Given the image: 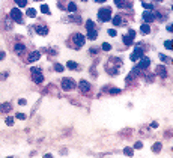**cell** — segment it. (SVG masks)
<instances>
[{
    "label": "cell",
    "mask_w": 173,
    "mask_h": 158,
    "mask_svg": "<svg viewBox=\"0 0 173 158\" xmlns=\"http://www.w3.org/2000/svg\"><path fill=\"white\" fill-rule=\"evenodd\" d=\"M98 18L101 21H110L111 20V8H101L98 11Z\"/></svg>",
    "instance_id": "1"
},
{
    "label": "cell",
    "mask_w": 173,
    "mask_h": 158,
    "mask_svg": "<svg viewBox=\"0 0 173 158\" xmlns=\"http://www.w3.org/2000/svg\"><path fill=\"white\" fill-rule=\"evenodd\" d=\"M9 17L12 18V21H15V23H18V24H23V23H24L23 14H21V11H20L18 8H14V9H11Z\"/></svg>",
    "instance_id": "2"
},
{
    "label": "cell",
    "mask_w": 173,
    "mask_h": 158,
    "mask_svg": "<svg viewBox=\"0 0 173 158\" xmlns=\"http://www.w3.org/2000/svg\"><path fill=\"white\" fill-rule=\"evenodd\" d=\"M30 72H32V78H33L35 83H42V81H44V75H42L41 68L33 66L32 69H30Z\"/></svg>",
    "instance_id": "3"
},
{
    "label": "cell",
    "mask_w": 173,
    "mask_h": 158,
    "mask_svg": "<svg viewBox=\"0 0 173 158\" xmlns=\"http://www.w3.org/2000/svg\"><path fill=\"white\" fill-rule=\"evenodd\" d=\"M72 41H74L75 48H80V47H83L84 44H86V36L81 35V33H74L72 35Z\"/></svg>",
    "instance_id": "4"
},
{
    "label": "cell",
    "mask_w": 173,
    "mask_h": 158,
    "mask_svg": "<svg viewBox=\"0 0 173 158\" xmlns=\"http://www.w3.org/2000/svg\"><path fill=\"white\" fill-rule=\"evenodd\" d=\"M62 89L63 91H66V92H69V91H72V89H75V81L72 78H63L62 80Z\"/></svg>",
    "instance_id": "5"
},
{
    "label": "cell",
    "mask_w": 173,
    "mask_h": 158,
    "mask_svg": "<svg viewBox=\"0 0 173 158\" xmlns=\"http://www.w3.org/2000/svg\"><path fill=\"white\" fill-rule=\"evenodd\" d=\"M140 57H143V48H142L140 45H137V47H136V50H134V53L131 54V60L132 62H137Z\"/></svg>",
    "instance_id": "6"
},
{
    "label": "cell",
    "mask_w": 173,
    "mask_h": 158,
    "mask_svg": "<svg viewBox=\"0 0 173 158\" xmlns=\"http://www.w3.org/2000/svg\"><path fill=\"white\" fill-rule=\"evenodd\" d=\"M33 29H35V32L38 33V35H41V36H47V35H48V27H47V26L38 24V26H35Z\"/></svg>",
    "instance_id": "7"
},
{
    "label": "cell",
    "mask_w": 173,
    "mask_h": 158,
    "mask_svg": "<svg viewBox=\"0 0 173 158\" xmlns=\"http://www.w3.org/2000/svg\"><path fill=\"white\" fill-rule=\"evenodd\" d=\"M138 65H137V68H140V69H146V68H149V65H150V59L149 57H140L138 59Z\"/></svg>",
    "instance_id": "8"
},
{
    "label": "cell",
    "mask_w": 173,
    "mask_h": 158,
    "mask_svg": "<svg viewBox=\"0 0 173 158\" xmlns=\"http://www.w3.org/2000/svg\"><path fill=\"white\" fill-rule=\"evenodd\" d=\"M155 74H158L163 78H166V77H167V69H166L164 65H158V66L155 68Z\"/></svg>",
    "instance_id": "9"
},
{
    "label": "cell",
    "mask_w": 173,
    "mask_h": 158,
    "mask_svg": "<svg viewBox=\"0 0 173 158\" xmlns=\"http://www.w3.org/2000/svg\"><path fill=\"white\" fill-rule=\"evenodd\" d=\"M114 5L118 8H131L132 3L130 0H114Z\"/></svg>",
    "instance_id": "10"
},
{
    "label": "cell",
    "mask_w": 173,
    "mask_h": 158,
    "mask_svg": "<svg viewBox=\"0 0 173 158\" xmlns=\"http://www.w3.org/2000/svg\"><path fill=\"white\" fill-rule=\"evenodd\" d=\"M143 20L146 23H152V21H155V15L150 12V11H144L143 12Z\"/></svg>",
    "instance_id": "11"
},
{
    "label": "cell",
    "mask_w": 173,
    "mask_h": 158,
    "mask_svg": "<svg viewBox=\"0 0 173 158\" xmlns=\"http://www.w3.org/2000/svg\"><path fill=\"white\" fill-rule=\"evenodd\" d=\"M78 87H80V91H81V92H84V93H86V92H89L90 84L86 81V80H81V81L78 83Z\"/></svg>",
    "instance_id": "12"
},
{
    "label": "cell",
    "mask_w": 173,
    "mask_h": 158,
    "mask_svg": "<svg viewBox=\"0 0 173 158\" xmlns=\"http://www.w3.org/2000/svg\"><path fill=\"white\" fill-rule=\"evenodd\" d=\"M11 110H12V104L11 103L0 104V113H9Z\"/></svg>",
    "instance_id": "13"
},
{
    "label": "cell",
    "mask_w": 173,
    "mask_h": 158,
    "mask_svg": "<svg viewBox=\"0 0 173 158\" xmlns=\"http://www.w3.org/2000/svg\"><path fill=\"white\" fill-rule=\"evenodd\" d=\"M3 29H5V30L12 29V18L11 17H6V18L3 20Z\"/></svg>",
    "instance_id": "14"
},
{
    "label": "cell",
    "mask_w": 173,
    "mask_h": 158,
    "mask_svg": "<svg viewBox=\"0 0 173 158\" xmlns=\"http://www.w3.org/2000/svg\"><path fill=\"white\" fill-rule=\"evenodd\" d=\"M39 57H41V53H39V51H33V53H30L29 54V62L39 60Z\"/></svg>",
    "instance_id": "15"
},
{
    "label": "cell",
    "mask_w": 173,
    "mask_h": 158,
    "mask_svg": "<svg viewBox=\"0 0 173 158\" xmlns=\"http://www.w3.org/2000/svg\"><path fill=\"white\" fill-rule=\"evenodd\" d=\"M96 38H98V32H96L95 29L87 30V39H89V41H95Z\"/></svg>",
    "instance_id": "16"
},
{
    "label": "cell",
    "mask_w": 173,
    "mask_h": 158,
    "mask_svg": "<svg viewBox=\"0 0 173 158\" xmlns=\"http://www.w3.org/2000/svg\"><path fill=\"white\" fill-rule=\"evenodd\" d=\"M26 50V47H24V44H17L15 47H14V51L17 53V54H23V51Z\"/></svg>",
    "instance_id": "17"
},
{
    "label": "cell",
    "mask_w": 173,
    "mask_h": 158,
    "mask_svg": "<svg viewBox=\"0 0 173 158\" xmlns=\"http://www.w3.org/2000/svg\"><path fill=\"white\" fill-rule=\"evenodd\" d=\"M36 14H38V12H36L35 8H29V9L26 11V15H27V17H30V18H35Z\"/></svg>",
    "instance_id": "18"
},
{
    "label": "cell",
    "mask_w": 173,
    "mask_h": 158,
    "mask_svg": "<svg viewBox=\"0 0 173 158\" xmlns=\"http://www.w3.org/2000/svg\"><path fill=\"white\" fill-rule=\"evenodd\" d=\"M140 32H142V35H148V33H150L149 24H142V27H140Z\"/></svg>",
    "instance_id": "19"
},
{
    "label": "cell",
    "mask_w": 173,
    "mask_h": 158,
    "mask_svg": "<svg viewBox=\"0 0 173 158\" xmlns=\"http://www.w3.org/2000/svg\"><path fill=\"white\" fill-rule=\"evenodd\" d=\"M66 9H68L69 12H75V11H77V5H75L74 2H68V6H66Z\"/></svg>",
    "instance_id": "20"
},
{
    "label": "cell",
    "mask_w": 173,
    "mask_h": 158,
    "mask_svg": "<svg viewBox=\"0 0 173 158\" xmlns=\"http://www.w3.org/2000/svg\"><path fill=\"white\" fill-rule=\"evenodd\" d=\"M66 68H68V69H77V68H78V65H77V62L69 60L68 63H66Z\"/></svg>",
    "instance_id": "21"
},
{
    "label": "cell",
    "mask_w": 173,
    "mask_h": 158,
    "mask_svg": "<svg viewBox=\"0 0 173 158\" xmlns=\"http://www.w3.org/2000/svg\"><path fill=\"white\" fill-rule=\"evenodd\" d=\"M111 21H113L114 26H120V24H122V18H120V15H116V17H113V18H111Z\"/></svg>",
    "instance_id": "22"
},
{
    "label": "cell",
    "mask_w": 173,
    "mask_h": 158,
    "mask_svg": "<svg viewBox=\"0 0 173 158\" xmlns=\"http://www.w3.org/2000/svg\"><path fill=\"white\" fill-rule=\"evenodd\" d=\"M86 29H87V30H92V29H95V23H93L92 20H87V21H86Z\"/></svg>",
    "instance_id": "23"
},
{
    "label": "cell",
    "mask_w": 173,
    "mask_h": 158,
    "mask_svg": "<svg viewBox=\"0 0 173 158\" xmlns=\"http://www.w3.org/2000/svg\"><path fill=\"white\" fill-rule=\"evenodd\" d=\"M152 151L155 152V154H158V152L161 151V143H155V145L152 146Z\"/></svg>",
    "instance_id": "24"
},
{
    "label": "cell",
    "mask_w": 173,
    "mask_h": 158,
    "mask_svg": "<svg viewBox=\"0 0 173 158\" xmlns=\"http://www.w3.org/2000/svg\"><path fill=\"white\" fill-rule=\"evenodd\" d=\"M15 3L18 5V8H24L27 5V0H15Z\"/></svg>",
    "instance_id": "25"
},
{
    "label": "cell",
    "mask_w": 173,
    "mask_h": 158,
    "mask_svg": "<svg viewBox=\"0 0 173 158\" xmlns=\"http://www.w3.org/2000/svg\"><path fill=\"white\" fill-rule=\"evenodd\" d=\"M122 39H124V44H125V45H131V44H132V39L128 36V35H126V36H124Z\"/></svg>",
    "instance_id": "26"
},
{
    "label": "cell",
    "mask_w": 173,
    "mask_h": 158,
    "mask_svg": "<svg viewBox=\"0 0 173 158\" xmlns=\"http://www.w3.org/2000/svg\"><path fill=\"white\" fill-rule=\"evenodd\" d=\"M164 47L167 50H172L173 45H172V39H167V41H164Z\"/></svg>",
    "instance_id": "27"
},
{
    "label": "cell",
    "mask_w": 173,
    "mask_h": 158,
    "mask_svg": "<svg viewBox=\"0 0 173 158\" xmlns=\"http://www.w3.org/2000/svg\"><path fill=\"white\" fill-rule=\"evenodd\" d=\"M41 11H42L44 14L50 15V8H48V5H42V6H41Z\"/></svg>",
    "instance_id": "28"
},
{
    "label": "cell",
    "mask_w": 173,
    "mask_h": 158,
    "mask_svg": "<svg viewBox=\"0 0 173 158\" xmlns=\"http://www.w3.org/2000/svg\"><path fill=\"white\" fill-rule=\"evenodd\" d=\"M5 123H6V125H9V127H11V125H14V117H11V116H9V117H6V119H5Z\"/></svg>",
    "instance_id": "29"
},
{
    "label": "cell",
    "mask_w": 173,
    "mask_h": 158,
    "mask_svg": "<svg viewBox=\"0 0 173 158\" xmlns=\"http://www.w3.org/2000/svg\"><path fill=\"white\" fill-rule=\"evenodd\" d=\"M101 48L104 50V51H110V50H111V45H110V44H107V42H104Z\"/></svg>",
    "instance_id": "30"
},
{
    "label": "cell",
    "mask_w": 173,
    "mask_h": 158,
    "mask_svg": "<svg viewBox=\"0 0 173 158\" xmlns=\"http://www.w3.org/2000/svg\"><path fill=\"white\" fill-rule=\"evenodd\" d=\"M132 148H125V149H124V154H125V155H128V157H130V155H132Z\"/></svg>",
    "instance_id": "31"
},
{
    "label": "cell",
    "mask_w": 173,
    "mask_h": 158,
    "mask_svg": "<svg viewBox=\"0 0 173 158\" xmlns=\"http://www.w3.org/2000/svg\"><path fill=\"white\" fill-rule=\"evenodd\" d=\"M54 69H56V71H57V72H62V71H63V69H65V68L62 66V65H60V63H56V65H54Z\"/></svg>",
    "instance_id": "32"
},
{
    "label": "cell",
    "mask_w": 173,
    "mask_h": 158,
    "mask_svg": "<svg viewBox=\"0 0 173 158\" xmlns=\"http://www.w3.org/2000/svg\"><path fill=\"white\" fill-rule=\"evenodd\" d=\"M143 8H144V9H148V11H150V9H154V5H152V3H146V2H144Z\"/></svg>",
    "instance_id": "33"
},
{
    "label": "cell",
    "mask_w": 173,
    "mask_h": 158,
    "mask_svg": "<svg viewBox=\"0 0 173 158\" xmlns=\"http://www.w3.org/2000/svg\"><path fill=\"white\" fill-rule=\"evenodd\" d=\"M71 20L74 21V23H81V18H80L78 15H72V17H71Z\"/></svg>",
    "instance_id": "34"
},
{
    "label": "cell",
    "mask_w": 173,
    "mask_h": 158,
    "mask_svg": "<svg viewBox=\"0 0 173 158\" xmlns=\"http://www.w3.org/2000/svg\"><path fill=\"white\" fill-rule=\"evenodd\" d=\"M15 117H17V119H20V121H24V119H26V115H24V113H17V116H15Z\"/></svg>",
    "instance_id": "35"
},
{
    "label": "cell",
    "mask_w": 173,
    "mask_h": 158,
    "mask_svg": "<svg viewBox=\"0 0 173 158\" xmlns=\"http://www.w3.org/2000/svg\"><path fill=\"white\" fill-rule=\"evenodd\" d=\"M128 36L131 38V39H134V38H136V32H134V30H131V29H130V30H128Z\"/></svg>",
    "instance_id": "36"
},
{
    "label": "cell",
    "mask_w": 173,
    "mask_h": 158,
    "mask_svg": "<svg viewBox=\"0 0 173 158\" xmlns=\"http://www.w3.org/2000/svg\"><path fill=\"white\" fill-rule=\"evenodd\" d=\"M119 92H120V89H116V87H113V89L110 91V93H111V95H118Z\"/></svg>",
    "instance_id": "37"
},
{
    "label": "cell",
    "mask_w": 173,
    "mask_h": 158,
    "mask_svg": "<svg viewBox=\"0 0 173 158\" xmlns=\"http://www.w3.org/2000/svg\"><path fill=\"white\" fill-rule=\"evenodd\" d=\"M108 35H110V36H116V35H118V32L114 30V29H110V30H108Z\"/></svg>",
    "instance_id": "38"
},
{
    "label": "cell",
    "mask_w": 173,
    "mask_h": 158,
    "mask_svg": "<svg viewBox=\"0 0 173 158\" xmlns=\"http://www.w3.org/2000/svg\"><path fill=\"white\" fill-rule=\"evenodd\" d=\"M142 146H143V143H142V142H137V143L134 145V149H140Z\"/></svg>",
    "instance_id": "39"
},
{
    "label": "cell",
    "mask_w": 173,
    "mask_h": 158,
    "mask_svg": "<svg viewBox=\"0 0 173 158\" xmlns=\"http://www.w3.org/2000/svg\"><path fill=\"white\" fill-rule=\"evenodd\" d=\"M18 104H20V105H26V104H27V101H26V99H23V98H21V99L18 101Z\"/></svg>",
    "instance_id": "40"
},
{
    "label": "cell",
    "mask_w": 173,
    "mask_h": 158,
    "mask_svg": "<svg viewBox=\"0 0 173 158\" xmlns=\"http://www.w3.org/2000/svg\"><path fill=\"white\" fill-rule=\"evenodd\" d=\"M6 77H8V72H2L0 74V78L2 80H6Z\"/></svg>",
    "instance_id": "41"
},
{
    "label": "cell",
    "mask_w": 173,
    "mask_h": 158,
    "mask_svg": "<svg viewBox=\"0 0 173 158\" xmlns=\"http://www.w3.org/2000/svg\"><path fill=\"white\" fill-rule=\"evenodd\" d=\"M160 59H161L163 62H169V59H167V57H166L164 54H160Z\"/></svg>",
    "instance_id": "42"
},
{
    "label": "cell",
    "mask_w": 173,
    "mask_h": 158,
    "mask_svg": "<svg viewBox=\"0 0 173 158\" xmlns=\"http://www.w3.org/2000/svg\"><path fill=\"white\" fill-rule=\"evenodd\" d=\"M3 59H5V53H3V51H0V60H3Z\"/></svg>",
    "instance_id": "43"
},
{
    "label": "cell",
    "mask_w": 173,
    "mask_h": 158,
    "mask_svg": "<svg viewBox=\"0 0 173 158\" xmlns=\"http://www.w3.org/2000/svg\"><path fill=\"white\" fill-rule=\"evenodd\" d=\"M150 127H152V128H157V127H158V123H157V122H152V123H150Z\"/></svg>",
    "instance_id": "44"
},
{
    "label": "cell",
    "mask_w": 173,
    "mask_h": 158,
    "mask_svg": "<svg viewBox=\"0 0 173 158\" xmlns=\"http://www.w3.org/2000/svg\"><path fill=\"white\" fill-rule=\"evenodd\" d=\"M96 51H98V50H96V48H90V53H92V54H95Z\"/></svg>",
    "instance_id": "45"
},
{
    "label": "cell",
    "mask_w": 173,
    "mask_h": 158,
    "mask_svg": "<svg viewBox=\"0 0 173 158\" xmlns=\"http://www.w3.org/2000/svg\"><path fill=\"white\" fill-rule=\"evenodd\" d=\"M96 3H104V2H107V0H95Z\"/></svg>",
    "instance_id": "46"
},
{
    "label": "cell",
    "mask_w": 173,
    "mask_h": 158,
    "mask_svg": "<svg viewBox=\"0 0 173 158\" xmlns=\"http://www.w3.org/2000/svg\"><path fill=\"white\" fill-rule=\"evenodd\" d=\"M35 2H42V0H35Z\"/></svg>",
    "instance_id": "47"
},
{
    "label": "cell",
    "mask_w": 173,
    "mask_h": 158,
    "mask_svg": "<svg viewBox=\"0 0 173 158\" xmlns=\"http://www.w3.org/2000/svg\"><path fill=\"white\" fill-rule=\"evenodd\" d=\"M157 2H163V0H157Z\"/></svg>",
    "instance_id": "48"
},
{
    "label": "cell",
    "mask_w": 173,
    "mask_h": 158,
    "mask_svg": "<svg viewBox=\"0 0 173 158\" xmlns=\"http://www.w3.org/2000/svg\"><path fill=\"white\" fill-rule=\"evenodd\" d=\"M83 2H86V0H83Z\"/></svg>",
    "instance_id": "49"
}]
</instances>
